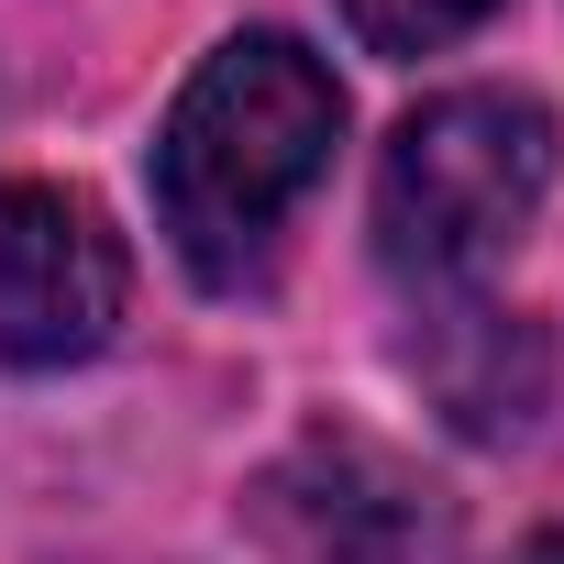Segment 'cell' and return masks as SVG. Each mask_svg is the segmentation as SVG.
<instances>
[{
	"label": "cell",
	"instance_id": "6da1fadb",
	"mask_svg": "<svg viewBox=\"0 0 564 564\" xmlns=\"http://www.w3.org/2000/svg\"><path fill=\"white\" fill-rule=\"evenodd\" d=\"M333 144H344L333 67L311 45H289V34H232L177 89L166 144H155V210H166L177 254L210 289H243L276 254V221L322 188Z\"/></svg>",
	"mask_w": 564,
	"mask_h": 564
},
{
	"label": "cell",
	"instance_id": "7a4b0ae2",
	"mask_svg": "<svg viewBox=\"0 0 564 564\" xmlns=\"http://www.w3.org/2000/svg\"><path fill=\"white\" fill-rule=\"evenodd\" d=\"M553 188V111L520 89L421 100L377 155V254L421 289L498 265Z\"/></svg>",
	"mask_w": 564,
	"mask_h": 564
},
{
	"label": "cell",
	"instance_id": "3957f363",
	"mask_svg": "<svg viewBox=\"0 0 564 564\" xmlns=\"http://www.w3.org/2000/svg\"><path fill=\"white\" fill-rule=\"evenodd\" d=\"M122 232L78 199V188H0V355L12 366H78L111 344L122 322Z\"/></svg>",
	"mask_w": 564,
	"mask_h": 564
},
{
	"label": "cell",
	"instance_id": "277c9868",
	"mask_svg": "<svg viewBox=\"0 0 564 564\" xmlns=\"http://www.w3.org/2000/svg\"><path fill=\"white\" fill-rule=\"evenodd\" d=\"M311 476H322V498H300L289 476L265 487V520H276V542H289L300 564H410V542H432V531H421V498H410L377 454L322 443Z\"/></svg>",
	"mask_w": 564,
	"mask_h": 564
},
{
	"label": "cell",
	"instance_id": "5b68a950",
	"mask_svg": "<svg viewBox=\"0 0 564 564\" xmlns=\"http://www.w3.org/2000/svg\"><path fill=\"white\" fill-rule=\"evenodd\" d=\"M465 333H476V366H443L432 388H443V410L465 421V432H520L531 410H542V333H520V322H498V311H465Z\"/></svg>",
	"mask_w": 564,
	"mask_h": 564
},
{
	"label": "cell",
	"instance_id": "8992f818",
	"mask_svg": "<svg viewBox=\"0 0 564 564\" xmlns=\"http://www.w3.org/2000/svg\"><path fill=\"white\" fill-rule=\"evenodd\" d=\"M487 12H498V0H344V23H355L377 56H432V45L476 34Z\"/></svg>",
	"mask_w": 564,
	"mask_h": 564
},
{
	"label": "cell",
	"instance_id": "52a82bcc",
	"mask_svg": "<svg viewBox=\"0 0 564 564\" xmlns=\"http://www.w3.org/2000/svg\"><path fill=\"white\" fill-rule=\"evenodd\" d=\"M509 564H564V531H542V542H520Z\"/></svg>",
	"mask_w": 564,
	"mask_h": 564
}]
</instances>
